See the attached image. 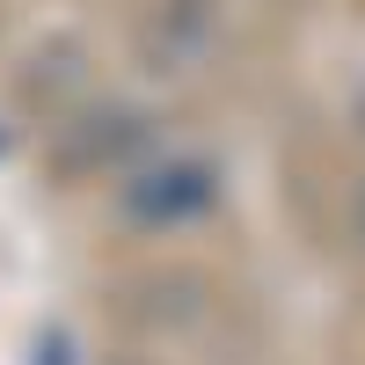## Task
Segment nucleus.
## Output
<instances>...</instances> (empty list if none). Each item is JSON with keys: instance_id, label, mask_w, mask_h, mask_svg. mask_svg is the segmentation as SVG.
<instances>
[{"instance_id": "obj_1", "label": "nucleus", "mask_w": 365, "mask_h": 365, "mask_svg": "<svg viewBox=\"0 0 365 365\" xmlns=\"http://www.w3.org/2000/svg\"><path fill=\"white\" fill-rule=\"evenodd\" d=\"M358 234H365V190H358Z\"/></svg>"}]
</instances>
